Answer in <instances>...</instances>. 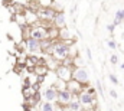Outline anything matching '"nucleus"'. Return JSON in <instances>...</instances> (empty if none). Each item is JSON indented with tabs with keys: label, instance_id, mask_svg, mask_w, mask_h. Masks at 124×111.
Here are the masks:
<instances>
[{
	"label": "nucleus",
	"instance_id": "obj_22",
	"mask_svg": "<svg viewBox=\"0 0 124 111\" xmlns=\"http://www.w3.org/2000/svg\"><path fill=\"white\" fill-rule=\"evenodd\" d=\"M85 51H87V56H88V59L91 61V58H93V56H91V49H90V48H87Z\"/></svg>",
	"mask_w": 124,
	"mask_h": 111
},
{
	"label": "nucleus",
	"instance_id": "obj_20",
	"mask_svg": "<svg viewBox=\"0 0 124 111\" xmlns=\"http://www.w3.org/2000/svg\"><path fill=\"white\" fill-rule=\"evenodd\" d=\"M110 97H111V98H114V100H117V98H118V94H117V91H114V89H110Z\"/></svg>",
	"mask_w": 124,
	"mask_h": 111
},
{
	"label": "nucleus",
	"instance_id": "obj_3",
	"mask_svg": "<svg viewBox=\"0 0 124 111\" xmlns=\"http://www.w3.org/2000/svg\"><path fill=\"white\" fill-rule=\"evenodd\" d=\"M72 79L77 81L78 84H81L82 87H87L90 84V75L88 71L84 66H75L72 71Z\"/></svg>",
	"mask_w": 124,
	"mask_h": 111
},
{
	"label": "nucleus",
	"instance_id": "obj_10",
	"mask_svg": "<svg viewBox=\"0 0 124 111\" xmlns=\"http://www.w3.org/2000/svg\"><path fill=\"white\" fill-rule=\"evenodd\" d=\"M42 97H43L45 101H48V103H54V101H56V98H58V91H56V88H54V87L51 85V87L45 88Z\"/></svg>",
	"mask_w": 124,
	"mask_h": 111
},
{
	"label": "nucleus",
	"instance_id": "obj_15",
	"mask_svg": "<svg viewBox=\"0 0 124 111\" xmlns=\"http://www.w3.org/2000/svg\"><path fill=\"white\" fill-rule=\"evenodd\" d=\"M123 22V15H121V10H117L116 12V15H114V26H118L120 23Z\"/></svg>",
	"mask_w": 124,
	"mask_h": 111
},
{
	"label": "nucleus",
	"instance_id": "obj_7",
	"mask_svg": "<svg viewBox=\"0 0 124 111\" xmlns=\"http://www.w3.org/2000/svg\"><path fill=\"white\" fill-rule=\"evenodd\" d=\"M74 100V95L66 89V88H63V89H59L58 91V98H56V103L59 104V107H65V105H68L71 101Z\"/></svg>",
	"mask_w": 124,
	"mask_h": 111
},
{
	"label": "nucleus",
	"instance_id": "obj_21",
	"mask_svg": "<svg viewBox=\"0 0 124 111\" xmlns=\"http://www.w3.org/2000/svg\"><path fill=\"white\" fill-rule=\"evenodd\" d=\"M114 29H116V26H114L113 23H108V25H107V30L110 32V35H111V33H114Z\"/></svg>",
	"mask_w": 124,
	"mask_h": 111
},
{
	"label": "nucleus",
	"instance_id": "obj_18",
	"mask_svg": "<svg viewBox=\"0 0 124 111\" xmlns=\"http://www.w3.org/2000/svg\"><path fill=\"white\" fill-rule=\"evenodd\" d=\"M107 45H108L110 49H116V48H117V42H116L114 39H110V40L107 42Z\"/></svg>",
	"mask_w": 124,
	"mask_h": 111
},
{
	"label": "nucleus",
	"instance_id": "obj_12",
	"mask_svg": "<svg viewBox=\"0 0 124 111\" xmlns=\"http://www.w3.org/2000/svg\"><path fill=\"white\" fill-rule=\"evenodd\" d=\"M63 110H66V111H85L84 107H82V104L79 103L78 97H74V100H72L68 105H65Z\"/></svg>",
	"mask_w": 124,
	"mask_h": 111
},
{
	"label": "nucleus",
	"instance_id": "obj_6",
	"mask_svg": "<svg viewBox=\"0 0 124 111\" xmlns=\"http://www.w3.org/2000/svg\"><path fill=\"white\" fill-rule=\"evenodd\" d=\"M29 38L32 39H36L39 42L45 40V39H49L48 38V26H42V25H35L31 28L29 32Z\"/></svg>",
	"mask_w": 124,
	"mask_h": 111
},
{
	"label": "nucleus",
	"instance_id": "obj_8",
	"mask_svg": "<svg viewBox=\"0 0 124 111\" xmlns=\"http://www.w3.org/2000/svg\"><path fill=\"white\" fill-rule=\"evenodd\" d=\"M25 46H26V49L31 55H36V54L40 52V42L36 40V39H32V38L25 39Z\"/></svg>",
	"mask_w": 124,
	"mask_h": 111
},
{
	"label": "nucleus",
	"instance_id": "obj_26",
	"mask_svg": "<svg viewBox=\"0 0 124 111\" xmlns=\"http://www.w3.org/2000/svg\"><path fill=\"white\" fill-rule=\"evenodd\" d=\"M108 111H114V110H113V108H110V110H108Z\"/></svg>",
	"mask_w": 124,
	"mask_h": 111
},
{
	"label": "nucleus",
	"instance_id": "obj_4",
	"mask_svg": "<svg viewBox=\"0 0 124 111\" xmlns=\"http://www.w3.org/2000/svg\"><path fill=\"white\" fill-rule=\"evenodd\" d=\"M55 15H56V10L54 7H51V6H45V7H40V9L36 10V16H38L39 22H49V23H52Z\"/></svg>",
	"mask_w": 124,
	"mask_h": 111
},
{
	"label": "nucleus",
	"instance_id": "obj_25",
	"mask_svg": "<svg viewBox=\"0 0 124 111\" xmlns=\"http://www.w3.org/2000/svg\"><path fill=\"white\" fill-rule=\"evenodd\" d=\"M121 15H123V20H124V10H121Z\"/></svg>",
	"mask_w": 124,
	"mask_h": 111
},
{
	"label": "nucleus",
	"instance_id": "obj_16",
	"mask_svg": "<svg viewBox=\"0 0 124 111\" xmlns=\"http://www.w3.org/2000/svg\"><path fill=\"white\" fill-rule=\"evenodd\" d=\"M110 63L111 65H117L118 63V56L116 55V54H113V55L110 56Z\"/></svg>",
	"mask_w": 124,
	"mask_h": 111
},
{
	"label": "nucleus",
	"instance_id": "obj_5",
	"mask_svg": "<svg viewBox=\"0 0 124 111\" xmlns=\"http://www.w3.org/2000/svg\"><path fill=\"white\" fill-rule=\"evenodd\" d=\"M75 68V66H74ZM74 68L72 66H65V65H62L59 63L58 66H56V69H55V74H56V78L62 81V82H69L71 79H72V71H74Z\"/></svg>",
	"mask_w": 124,
	"mask_h": 111
},
{
	"label": "nucleus",
	"instance_id": "obj_13",
	"mask_svg": "<svg viewBox=\"0 0 124 111\" xmlns=\"http://www.w3.org/2000/svg\"><path fill=\"white\" fill-rule=\"evenodd\" d=\"M48 69H49V68H48L46 63H45V65H38V66H35V68H33V72H35L38 77L43 78V77L48 74Z\"/></svg>",
	"mask_w": 124,
	"mask_h": 111
},
{
	"label": "nucleus",
	"instance_id": "obj_19",
	"mask_svg": "<svg viewBox=\"0 0 124 111\" xmlns=\"http://www.w3.org/2000/svg\"><path fill=\"white\" fill-rule=\"evenodd\" d=\"M95 89H97L100 94H102V85H101L100 81H95Z\"/></svg>",
	"mask_w": 124,
	"mask_h": 111
},
{
	"label": "nucleus",
	"instance_id": "obj_14",
	"mask_svg": "<svg viewBox=\"0 0 124 111\" xmlns=\"http://www.w3.org/2000/svg\"><path fill=\"white\" fill-rule=\"evenodd\" d=\"M56 110V105L54 103H48V101H43L40 103V108L39 111H55Z\"/></svg>",
	"mask_w": 124,
	"mask_h": 111
},
{
	"label": "nucleus",
	"instance_id": "obj_9",
	"mask_svg": "<svg viewBox=\"0 0 124 111\" xmlns=\"http://www.w3.org/2000/svg\"><path fill=\"white\" fill-rule=\"evenodd\" d=\"M52 25L55 26L56 29H63L66 28V16H65V12L62 10H58L54 20H52Z\"/></svg>",
	"mask_w": 124,
	"mask_h": 111
},
{
	"label": "nucleus",
	"instance_id": "obj_1",
	"mask_svg": "<svg viewBox=\"0 0 124 111\" xmlns=\"http://www.w3.org/2000/svg\"><path fill=\"white\" fill-rule=\"evenodd\" d=\"M74 45V40H55L52 48H51V52L49 55L51 58H54L55 61H58L61 63L62 61H65L68 56H69V48Z\"/></svg>",
	"mask_w": 124,
	"mask_h": 111
},
{
	"label": "nucleus",
	"instance_id": "obj_23",
	"mask_svg": "<svg viewBox=\"0 0 124 111\" xmlns=\"http://www.w3.org/2000/svg\"><path fill=\"white\" fill-rule=\"evenodd\" d=\"M95 111H102V110H101V108H100V107L97 105V107H95Z\"/></svg>",
	"mask_w": 124,
	"mask_h": 111
},
{
	"label": "nucleus",
	"instance_id": "obj_11",
	"mask_svg": "<svg viewBox=\"0 0 124 111\" xmlns=\"http://www.w3.org/2000/svg\"><path fill=\"white\" fill-rule=\"evenodd\" d=\"M66 89L74 95V97H78L79 95V92L84 89V87L81 85V84H78L77 81H74V79H71L69 82H66Z\"/></svg>",
	"mask_w": 124,
	"mask_h": 111
},
{
	"label": "nucleus",
	"instance_id": "obj_17",
	"mask_svg": "<svg viewBox=\"0 0 124 111\" xmlns=\"http://www.w3.org/2000/svg\"><path fill=\"white\" fill-rule=\"evenodd\" d=\"M108 78H110V81H111V82L114 84V85H118V84H120L118 78H117V77H116L114 74H110V75H108Z\"/></svg>",
	"mask_w": 124,
	"mask_h": 111
},
{
	"label": "nucleus",
	"instance_id": "obj_2",
	"mask_svg": "<svg viewBox=\"0 0 124 111\" xmlns=\"http://www.w3.org/2000/svg\"><path fill=\"white\" fill-rule=\"evenodd\" d=\"M87 87H88V85H87ZM87 87H84V89H82V91L79 92V95H78V100H79V103L82 104V107H84L85 111H88V108L97 105V98H95V95H93L91 92H88Z\"/></svg>",
	"mask_w": 124,
	"mask_h": 111
},
{
	"label": "nucleus",
	"instance_id": "obj_24",
	"mask_svg": "<svg viewBox=\"0 0 124 111\" xmlns=\"http://www.w3.org/2000/svg\"><path fill=\"white\" fill-rule=\"evenodd\" d=\"M120 68H121V69H123V71H124V62H123V63H121V65H120Z\"/></svg>",
	"mask_w": 124,
	"mask_h": 111
}]
</instances>
